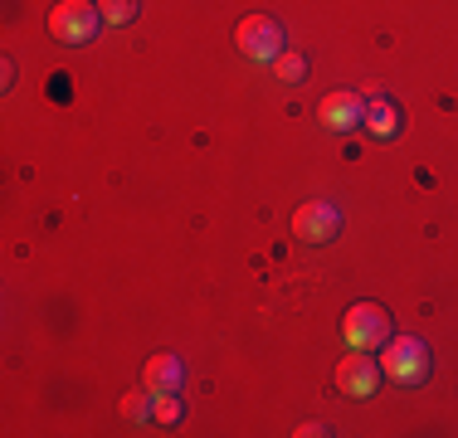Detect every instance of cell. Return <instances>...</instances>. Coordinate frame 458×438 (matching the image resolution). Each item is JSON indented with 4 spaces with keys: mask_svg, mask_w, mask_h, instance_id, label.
I'll return each mask as SVG.
<instances>
[{
    "mask_svg": "<svg viewBox=\"0 0 458 438\" xmlns=\"http://www.w3.org/2000/svg\"><path fill=\"white\" fill-rule=\"evenodd\" d=\"M157 424H181V394H157Z\"/></svg>",
    "mask_w": 458,
    "mask_h": 438,
    "instance_id": "4fadbf2b",
    "label": "cell"
},
{
    "mask_svg": "<svg viewBox=\"0 0 458 438\" xmlns=\"http://www.w3.org/2000/svg\"><path fill=\"white\" fill-rule=\"evenodd\" d=\"M117 414H123L132 429H147V424L157 419V394H151L147 385H141V390H127L123 404H117Z\"/></svg>",
    "mask_w": 458,
    "mask_h": 438,
    "instance_id": "30bf717a",
    "label": "cell"
},
{
    "mask_svg": "<svg viewBox=\"0 0 458 438\" xmlns=\"http://www.w3.org/2000/svg\"><path fill=\"white\" fill-rule=\"evenodd\" d=\"M141 385L151 394H181L185 390V360L176 350H157V356L141 366Z\"/></svg>",
    "mask_w": 458,
    "mask_h": 438,
    "instance_id": "ba28073f",
    "label": "cell"
},
{
    "mask_svg": "<svg viewBox=\"0 0 458 438\" xmlns=\"http://www.w3.org/2000/svg\"><path fill=\"white\" fill-rule=\"evenodd\" d=\"M274 79H283V83H302V79H308V59H302L298 49H283L278 59H274Z\"/></svg>",
    "mask_w": 458,
    "mask_h": 438,
    "instance_id": "8fae6325",
    "label": "cell"
},
{
    "mask_svg": "<svg viewBox=\"0 0 458 438\" xmlns=\"http://www.w3.org/2000/svg\"><path fill=\"white\" fill-rule=\"evenodd\" d=\"M400 127H405V117H400V103L395 97H386V93H376V97H366V131L376 141H390V137H400Z\"/></svg>",
    "mask_w": 458,
    "mask_h": 438,
    "instance_id": "9c48e42d",
    "label": "cell"
},
{
    "mask_svg": "<svg viewBox=\"0 0 458 438\" xmlns=\"http://www.w3.org/2000/svg\"><path fill=\"white\" fill-rule=\"evenodd\" d=\"M380 375L395 385H424L429 380V346L420 336H390L380 346Z\"/></svg>",
    "mask_w": 458,
    "mask_h": 438,
    "instance_id": "6da1fadb",
    "label": "cell"
},
{
    "mask_svg": "<svg viewBox=\"0 0 458 438\" xmlns=\"http://www.w3.org/2000/svg\"><path fill=\"white\" fill-rule=\"evenodd\" d=\"M390 312L380 302H356V307H346V316H342V341L352 346V350H380L390 341Z\"/></svg>",
    "mask_w": 458,
    "mask_h": 438,
    "instance_id": "3957f363",
    "label": "cell"
},
{
    "mask_svg": "<svg viewBox=\"0 0 458 438\" xmlns=\"http://www.w3.org/2000/svg\"><path fill=\"white\" fill-rule=\"evenodd\" d=\"M318 117H322V127H327V131L366 127V97H361V93H352V88H336V93H327V97H322Z\"/></svg>",
    "mask_w": 458,
    "mask_h": 438,
    "instance_id": "52a82bcc",
    "label": "cell"
},
{
    "mask_svg": "<svg viewBox=\"0 0 458 438\" xmlns=\"http://www.w3.org/2000/svg\"><path fill=\"white\" fill-rule=\"evenodd\" d=\"M342 224L346 219L332 200H302L298 210H293V234H298L302 244H312V248L332 244V239L342 234Z\"/></svg>",
    "mask_w": 458,
    "mask_h": 438,
    "instance_id": "5b68a950",
    "label": "cell"
},
{
    "mask_svg": "<svg viewBox=\"0 0 458 438\" xmlns=\"http://www.w3.org/2000/svg\"><path fill=\"white\" fill-rule=\"evenodd\" d=\"M98 25H103V15H98V5H89V0H54V10H49V39L69 44V49L89 44L98 35Z\"/></svg>",
    "mask_w": 458,
    "mask_h": 438,
    "instance_id": "277c9868",
    "label": "cell"
},
{
    "mask_svg": "<svg viewBox=\"0 0 458 438\" xmlns=\"http://www.w3.org/2000/svg\"><path fill=\"white\" fill-rule=\"evenodd\" d=\"M336 390L352 394V400L376 394L380 390V360L370 356V350H352V356H342V366H336Z\"/></svg>",
    "mask_w": 458,
    "mask_h": 438,
    "instance_id": "8992f818",
    "label": "cell"
},
{
    "mask_svg": "<svg viewBox=\"0 0 458 438\" xmlns=\"http://www.w3.org/2000/svg\"><path fill=\"white\" fill-rule=\"evenodd\" d=\"M234 44H239V54L244 59H254V63H274L283 49H288V35H283V25L274 15H264V10H254V15H244L234 25Z\"/></svg>",
    "mask_w": 458,
    "mask_h": 438,
    "instance_id": "7a4b0ae2",
    "label": "cell"
},
{
    "mask_svg": "<svg viewBox=\"0 0 458 438\" xmlns=\"http://www.w3.org/2000/svg\"><path fill=\"white\" fill-rule=\"evenodd\" d=\"M98 15H103L107 25H132L141 15V0H98Z\"/></svg>",
    "mask_w": 458,
    "mask_h": 438,
    "instance_id": "7c38bea8",
    "label": "cell"
}]
</instances>
